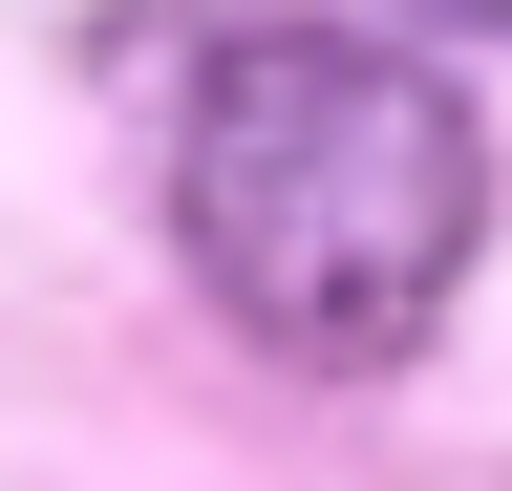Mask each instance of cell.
I'll use <instances>...</instances> for the list:
<instances>
[{"mask_svg": "<svg viewBox=\"0 0 512 491\" xmlns=\"http://www.w3.org/2000/svg\"><path fill=\"white\" fill-rule=\"evenodd\" d=\"M171 214H192V278L278 363H406L491 235V129L384 22H235L192 86Z\"/></svg>", "mask_w": 512, "mask_h": 491, "instance_id": "cell-1", "label": "cell"}]
</instances>
